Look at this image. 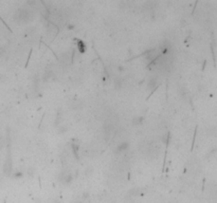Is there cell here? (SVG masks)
<instances>
[{
  "mask_svg": "<svg viewBox=\"0 0 217 203\" xmlns=\"http://www.w3.org/2000/svg\"><path fill=\"white\" fill-rule=\"evenodd\" d=\"M78 51H80L81 53H85V52H86V45H85L84 41H82V40H78Z\"/></svg>",
  "mask_w": 217,
  "mask_h": 203,
  "instance_id": "cell-1",
  "label": "cell"
},
{
  "mask_svg": "<svg viewBox=\"0 0 217 203\" xmlns=\"http://www.w3.org/2000/svg\"><path fill=\"white\" fill-rule=\"evenodd\" d=\"M127 148H128V143H126V142H123V143H121V144L117 147V149H118L119 152H123V151H125Z\"/></svg>",
  "mask_w": 217,
  "mask_h": 203,
  "instance_id": "cell-2",
  "label": "cell"
},
{
  "mask_svg": "<svg viewBox=\"0 0 217 203\" xmlns=\"http://www.w3.org/2000/svg\"><path fill=\"white\" fill-rule=\"evenodd\" d=\"M60 179L62 180L64 183H69L70 181H72V175H70V174H65Z\"/></svg>",
  "mask_w": 217,
  "mask_h": 203,
  "instance_id": "cell-3",
  "label": "cell"
},
{
  "mask_svg": "<svg viewBox=\"0 0 217 203\" xmlns=\"http://www.w3.org/2000/svg\"><path fill=\"white\" fill-rule=\"evenodd\" d=\"M156 85H157V80H152V82H149L148 88L150 89V88H152V87L156 86Z\"/></svg>",
  "mask_w": 217,
  "mask_h": 203,
  "instance_id": "cell-4",
  "label": "cell"
},
{
  "mask_svg": "<svg viewBox=\"0 0 217 203\" xmlns=\"http://www.w3.org/2000/svg\"><path fill=\"white\" fill-rule=\"evenodd\" d=\"M142 122V117H139V120H137V117H135L133 120V123L135 124V125H138V124H140Z\"/></svg>",
  "mask_w": 217,
  "mask_h": 203,
  "instance_id": "cell-5",
  "label": "cell"
},
{
  "mask_svg": "<svg viewBox=\"0 0 217 203\" xmlns=\"http://www.w3.org/2000/svg\"><path fill=\"white\" fill-rule=\"evenodd\" d=\"M78 203H80V202H78Z\"/></svg>",
  "mask_w": 217,
  "mask_h": 203,
  "instance_id": "cell-6",
  "label": "cell"
}]
</instances>
